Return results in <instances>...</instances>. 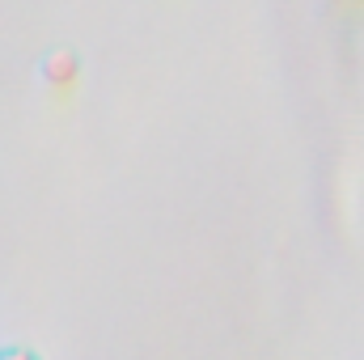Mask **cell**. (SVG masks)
Instances as JSON below:
<instances>
[{
	"mask_svg": "<svg viewBox=\"0 0 364 360\" xmlns=\"http://www.w3.org/2000/svg\"><path fill=\"white\" fill-rule=\"evenodd\" d=\"M43 77H47L51 85H73V81H77V55H68V51H55V55H47V64H43Z\"/></svg>",
	"mask_w": 364,
	"mask_h": 360,
	"instance_id": "6da1fadb",
	"label": "cell"
},
{
	"mask_svg": "<svg viewBox=\"0 0 364 360\" xmlns=\"http://www.w3.org/2000/svg\"><path fill=\"white\" fill-rule=\"evenodd\" d=\"M0 360H34V356H30V352H4Z\"/></svg>",
	"mask_w": 364,
	"mask_h": 360,
	"instance_id": "7a4b0ae2",
	"label": "cell"
},
{
	"mask_svg": "<svg viewBox=\"0 0 364 360\" xmlns=\"http://www.w3.org/2000/svg\"><path fill=\"white\" fill-rule=\"evenodd\" d=\"M339 4H364V0H339Z\"/></svg>",
	"mask_w": 364,
	"mask_h": 360,
	"instance_id": "3957f363",
	"label": "cell"
}]
</instances>
